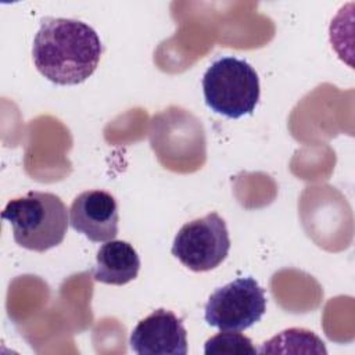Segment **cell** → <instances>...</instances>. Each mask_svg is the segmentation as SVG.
Wrapping results in <instances>:
<instances>
[{
    "label": "cell",
    "instance_id": "cell-6",
    "mask_svg": "<svg viewBox=\"0 0 355 355\" xmlns=\"http://www.w3.org/2000/svg\"><path fill=\"white\" fill-rule=\"evenodd\" d=\"M129 344L139 355H186L187 331L180 318L159 308L135 326Z\"/></svg>",
    "mask_w": 355,
    "mask_h": 355
},
{
    "label": "cell",
    "instance_id": "cell-9",
    "mask_svg": "<svg viewBox=\"0 0 355 355\" xmlns=\"http://www.w3.org/2000/svg\"><path fill=\"white\" fill-rule=\"evenodd\" d=\"M251 340L240 333H218L205 341L204 354H257Z\"/></svg>",
    "mask_w": 355,
    "mask_h": 355
},
{
    "label": "cell",
    "instance_id": "cell-1",
    "mask_svg": "<svg viewBox=\"0 0 355 355\" xmlns=\"http://www.w3.org/2000/svg\"><path fill=\"white\" fill-rule=\"evenodd\" d=\"M103 44L87 24L71 18H46L33 39L36 69L55 85H79L96 71Z\"/></svg>",
    "mask_w": 355,
    "mask_h": 355
},
{
    "label": "cell",
    "instance_id": "cell-2",
    "mask_svg": "<svg viewBox=\"0 0 355 355\" xmlns=\"http://www.w3.org/2000/svg\"><path fill=\"white\" fill-rule=\"evenodd\" d=\"M1 218L11 225L15 243L36 252L61 244L69 223L65 204L49 191H29L10 200Z\"/></svg>",
    "mask_w": 355,
    "mask_h": 355
},
{
    "label": "cell",
    "instance_id": "cell-5",
    "mask_svg": "<svg viewBox=\"0 0 355 355\" xmlns=\"http://www.w3.org/2000/svg\"><path fill=\"white\" fill-rule=\"evenodd\" d=\"M229 250L226 222L216 212L184 223L172 244V254L194 272L215 269L226 259Z\"/></svg>",
    "mask_w": 355,
    "mask_h": 355
},
{
    "label": "cell",
    "instance_id": "cell-8",
    "mask_svg": "<svg viewBox=\"0 0 355 355\" xmlns=\"http://www.w3.org/2000/svg\"><path fill=\"white\" fill-rule=\"evenodd\" d=\"M140 258L132 244L123 240L105 241L97 251L93 277L104 284L123 286L137 277Z\"/></svg>",
    "mask_w": 355,
    "mask_h": 355
},
{
    "label": "cell",
    "instance_id": "cell-7",
    "mask_svg": "<svg viewBox=\"0 0 355 355\" xmlns=\"http://www.w3.org/2000/svg\"><path fill=\"white\" fill-rule=\"evenodd\" d=\"M118 204L104 190H86L75 197L69 208V225L93 243L114 240L118 234Z\"/></svg>",
    "mask_w": 355,
    "mask_h": 355
},
{
    "label": "cell",
    "instance_id": "cell-3",
    "mask_svg": "<svg viewBox=\"0 0 355 355\" xmlns=\"http://www.w3.org/2000/svg\"><path fill=\"white\" fill-rule=\"evenodd\" d=\"M202 93L214 112L237 119L254 112L261 96L259 78L245 60L225 55L205 71Z\"/></svg>",
    "mask_w": 355,
    "mask_h": 355
},
{
    "label": "cell",
    "instance_id": "cell-4",
    "mask_svg": "<svg viewBox=\"0 0 355 355\" xmlns=\"http://www.w3.org/2000/svg\"><path fill=\"white\" fill-rule=\"evenodd\" d=\"M205 322L219 330L243 331L261 320L266 311L265 290L254 277H239L216 288L204 309Z\"/></svg>",
    "mask_w": 355,
    "mask_h": 355
}]
</instances>
